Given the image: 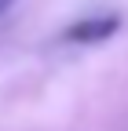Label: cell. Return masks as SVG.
I'll use <instances>...</instances> for the list:
<instances>
[{"label": "cell", "mask_w": 128, "mask_h": 131, "mask_svg": "<svg viewBox=\"0 0 128 131\" xmlns=\"http://www.w3.org/2000/svg\"><path fill=\"white\" fill-rule=\"evenodd\" d=\"M117 29H121L117 15H95V18L66 26V29H62V40H66V44H95V40H110Z\"/></svg>", "instance_id": "6da1fadb"}, {"label": "cell", "mask_w": 128, "mask_h": 131, "mask_svg": "<svg viewBox=\"0 0 128 131\" xmlns=\"http://www.w3.org/2000/svg\"><path fill=\"white\" fill-rule=\"evenodd\" d=\"M11 4H15V0H0V11H7V7H11Z\"/></svg>", "instance_id": "7a4b0ae2"}]
</instances>
